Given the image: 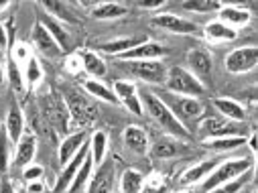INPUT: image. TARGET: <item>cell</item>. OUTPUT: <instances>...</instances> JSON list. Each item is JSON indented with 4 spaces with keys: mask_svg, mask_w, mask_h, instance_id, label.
Returning a JSON list of instances; mask_svg holds the SVG:
<instances>
[{
    "mask_svg": "<svg viewBox=\"0 0 258 193\" xmlns=\"http://www.w3.org/2000/svg\"><path fill=\"white\" fill-rule=\"evenodd\" d=\"M141 104H143V110H147L151 114V118L163 128V131L175 139H183V141H189L191 139V133L187 131V126H183L175 116L173 112L169 110V106L153 92H143L141 96Z\"/></svg>",
    "mask_w": 258,
    "mask_h": 193,
    "instance_id": "obj_1",
    "label": "cell"
},
{
    "mask_svg": "<svg viewBox=\"0 0 258 193\" xmlns=\"http://www.w3.org/2000/svg\"><path fill=\"white\" fill-rule=\"evenodd\" d=\"M165 86L171 94H179L185 98H200L208 92V88L185 68H169L165 74Z\"/></svg>",
    "mask_w": 258,
    "mask_h": 193,
    "instance_id": "obj_2",
    "label": "cell"
},
{
    "mask_svg": "<svg viewBox=\"0 0 258 193\" xmlns=\"http://www.w3.org/2000/svg\"><path fill=\"white\" fill-rule=\"evenodd\" d=\"M254 169V161L252 159H226L222 161L204 181V191L208 193L210 189L222 185V183H228L232 179H238L246 173H250Z\"/></svg>",
    "mask_w": 258,
    "mask_h": 193,
    "instance_id": "obj_3",
    "label": "cell"
},
{
    "mask_svg": "<svg viewBox=\"0 0 258 193\" xmlns=\"http://www.w3.org/2000/svg\"><path fill=\"white\" fill-rule=\"evenodd\" d=\"M41 114L45 118V122L55 128V133L66 135L70 131V112L66 108L61 96L57 94H47L41 98Z\"/></svg>",
    "mask_w": 258,
    "mask_h": 193,
    "instance_id": "obj_4",
    "label": "cell"
},
{
    "mask_svg": "<svg viewBox=\"0 0 258 193\" xmlns=\"http://www.w3.org/2000/svg\"><path fill=\"white\" fill-rule=\"evenodd\" d=\"M63 102H66V108H68V112H70V118H74L80 126H90L94 120H96V116H98V112H96V108L86 100V96H82L80 92H76V90H68V92H63Z\"/></svg>",
    "mask_w": 258,
    "mask_h": 193,
    "instance_id": "obj_5",
    "label": "cell"
},
{
    "mask_svg": "<svg viewBox=\"0 0 258 193\" xmlns=\"http://www.w3.org/2000/svg\"><path fill=\"white\" fill-rule=\"evenodd\" d=\"M224 66L230 74H248L258 66V47H240L226 55Z\"/></svg>",
    "mask_w": 258,
    "mask_h": 193,
    "instance_id": "obj_6",
    "label": "cell"
},
{
    "mask_svg": "<svg viewBox=\"0 0 258 193\" xmlns=\"http://www.w3.org/2000/svg\"><path fill=\"white\" fill-rule=\"evenodd\" d=\"M122 63L128 72L143 82H151V84L165 82L167 70L161 61H122Z\"/></svg>",
    "mask_w": 258,
    "mask_h": 193,
    "instance_id": "obj_7",
    "label": "cell"
},
{
    "mask_svg": "<svg viewBox=\"0 0 258 193\" xmlns=\"http://www.w3.org/2000/svg\"><path fill=\"white\" fill-rule=\"evenodd\" d=\"M165 102V100H163ZM167 104V102H165ZM169 106V110L173 112V116L185 126V124H189V122H196L198 118H202L204 116V104L200 102V98H177V100H173L171 104H167Z\"/></svg>",
    "mask_w": 258,
    "mask_h": 193,
    "instance_id": "obj_8",
    "label": "cell"
},
{
    "mask_svg": "<svg viewBox=\"0 0 258 193\" xmlns=\"http://www.w3.org/2000/svg\"><path fill=\"white\" fill-rule=\"evenodd\" d=\"M200 133L208 139H222V137H246L244 126L238 128L232 122H226L222 118H206L200 122Z\"/></svg>",
    "mask_w": 258,
    "mask_h": 193,
    "instance_id": "obj_9",
    "label": "cell"
},
{
    "mask_svg": "<svg viewBox=\"0 0 258 193\" xmlns=\"http://www.w3.org/2000/svg\"><path fill=\"white\" fill-rule=\"evenodd\" d=\"M151 25L153 27H159L163 31H169V33H177V35H193L198 33V25L191 23L183 17H177V15H171V13H161V15H155L151 19Z\"/></svg>",
    "mask_w": 258,
    "mask_h": 193,
    "instance_id": "obj_10",
    "label": "cell"
},
{
    "mask_svg": "<svg viewBox=\"0 0 258 193\" xmlns=\"http://www.w3.org/2000/svg\"><path fill=\"white\" fill-rule=\"evenodd\" d=\"M187 63H189L191 74L196 76L204 86L212 80V68H214V63H212V55L206 49H191L187 53Z\"/></svg>",
    "mask_w": 258,
    "mask_h": 193,
    "instance_id": "obj_11",
    "label": "cell"
},
{
    "mask_svg": "<svg viewBox=\"0 0 258 193\" xmlns=\"http://www.w3.org/2000/svg\"><path fill=\"white\" fill-rule=\"evenodd\" d=\"M167 53H169V49L163 47L161 43L145 41V43H141L139 47L126 51V53H122V55H118V59H120V61H159V59H163Z\"/></svg>",
    "mask_w": 258,
    "mask_h": 193,
    "instance_id": "obj_12",
    "label": "cell"
},
{
    "mask_svg": "<svg viewBox=\"0 0 258 193\" xmlns=\"http://www.w3.org/2000/svg\"><path fill=\"white\" fill-rule=\"evenodd\" d=\"M114 177H116V163L114 159H108L102 165H98L96 175L90 177L88 193H112Z\"/></svg>",
    "mask_w": 258,
    "mask_h": 193,
    "instance_id": "obj_13",
    "label": "cell"
},
{
    "mask_svg": "<svg viewBox=\"0 0 258 193\" xmlns=\"http://www.w3.org/2000/svg\"><path fill=\"white\" fill-rule=\"evenodd\" d=\"M114 96L118 98V104L128 108V112H133L135 116H143V104L139 98V90L131 82H114Z\"/></svg>",
    "mask_w": 258,
    "mask_h": 193,
    "instance_id": "obj_14",
    "label": "cell"
},
{
    "mask_svg": "<svg viewBox=\"0 0 258 193\" xmlns=\"http://www.w3.org/2000/svg\"><path fill=\"white\" fill-rule=\"evenodd\" d=\"M88 155H90V143H86V145L78 151V155H76L66 167H63V171H61V175L57 177V183H55V187H53L55 193H61V191H68V189H70L74 177L78 175V171H80V167L84 165V161H86Z\"/></svg>",
    "mask_w": 258,
    "mask_h": 193,
    "instance_id": "obj_15",
    "label": "cell"
},
{
    "mask_svg": "<svg viewBox=\"0 0 258 193\" xmlns=\"http://www.w3.org/2000/svg\"><path fill=\"white\" fill-rule=\"evenodd\" d=\"M33 43H35V47L45 55V57H49V59H57V57H61V47L57 45V41L51 37V33L43 27V23L41 21H37L35 23V27H33Z\"/></svg>",
    "mask_w": 258,
    "mask_h": 193,
    "instance_id": "obj_16",
    "label": "cell"
},
{
    "mask_svg": "<svg viewBox=\"0 0 258 193\" xmlns=\"http://www.w3.org/2000/svg\"><path fill=\"white\" fill-rule=\"evenodd\" d=\"M86 143H88L86 131L72 133V135H68L66 139H63L61 145H59V163H61V167H66V165L78 155V151H80Z\"/></svg>",
    "mask_w": 258,
    "mask_h": 193,
    "instance_id": "obj_17",
    "label": "cell"
},
{
    "mask_svg": "<svg viewBox=\"0 0 258 193\" xmlns=\"http://www.w3.org/2000/svg\"><path fill=\"white\" fill-rule=\"evenodd\" d=\"M124 145L128 151H133L135 155H147L151 149L149 135L143 131L141 126H126L124 131Z\"/></svg>",
    "mask_w": 258,
    "mask_h": 193,
    "instance_id": "obj_18",
    "label": "cell"
},
{
    "mask_svg": "<svg viewBox=\"0 0 258 193\" xmlns=\"http://www.w3.org/2000/svg\"><path fill=\"white\" fill-rule=\"evenodd\" d=\"M5 128H7V135H9L11 143H15V145H17V143L21 141V137L25 135V116H23V112H21V108H19L17 102H13L11 108H9Z\"/></svg>",
    "mask_w": 258,
    "mask_h": 193,
    "instance_id": "obj_19",
    "label": "cell"
},
{
    "mask_svg": "<svg viewBox=\"0 0 258 193\" xmlns=\"http://www.w3.org/2000/svg\"><path fill=\"white\" fill-rule=\"evenodd\" d=\"M145 41H147V37H122V39H112V41L100 43V45H98V51L118 57V55H122V53H126V51L139 47V45L145 43Z\"/></svg>",
    "mask_w": 258,
    "mask_h": 193,
    "instance_id": "obj_20",
    "label": "cell"
},
{
    "mask_svg": "<svg viewBox=\"0 0 258 193\" xmlns=\"http://www.w3.org/2000/svg\"><path fill=\"white\" fill-rule=\"evenodd\" d=\"M37 153V139L35 135H23L21 141L17 143V155H15V165L25 169L33 163Z\"/></svg>",
    "mask_w": 258,
    "mask_h": 193,
    "instance_id": "obj_21",
    "label": "cell"
},
{
    "mask_svg": "<svg viewBox=\"0 0 258 193\" xmlns=\"http://www.w3.org/2000/svg\"><path fill=\"white\" fill-rule=\"evenodd\" d=\"M220 163H222V161H218V159H208V161H202V163H198V165L189 167V169L181 175V185H193V183L206 179Z\"/></svg>",
    "mask_w": 258,
    "mask_h": 193,
    "instance_id": "obj_22",
    "label": "cell"
},
{
    "mask_svg": "<svg viewBox=\"0 0 258 193\" xmlns=\"http://www.w3.org/2000/svg\"><path fill=\"white\" fill-rule=\"evenodd\" d=\"M214 108L228 120L232 122H244L246 120V110L240 102L230 100V98H216L214 100Z\"/></svg>",
    "mask_w": 258,
    "mask_h": 193,
    "instance_id": "obj_23",
    "label": "cell"
},
{
    "mask_svg": "<svg viewBox=\"0 0 258 193\" xmlns=\"http://www.w3.org/2000/svg\"><path fill=\"white\" fill-rule=\"evenodd\" d=\"M43 27L51 33V37L57 41V45L61 47V51H70V47H72V37H70V33L63 29V25L59 23V21H55L53 17H49V15H45L43 17Z\"/></svg>",
    "mask_w": 258,
    "mask_h": 193,
    "instance_id": "obj_24",
    "label": "cell"
},
{
    "mask_svg": "<svg viewBox=\"0 0 258 193\" xmlns=\"http://www.w3.org/2000/svg\"><path fill=\"white\" fill-rule=\"evenodd\" d=\"M41 7L49 13V17L53 19H59L63 23H70V25H78L80 19L76 17V13L70 9L68 3H51V0H45V3H41Z\"/></svg>",
    "mask_w": 258,
    "mask_h": 193,
    "instance_id": "obj_25",
    "label": "cell"
},
{
    "mask_svg": "<svg viewBox=\"0 0 258 193\" xmlns=\"http://www.w3.org/2000/svg\"><path fill=\"white\" fill-rule=\"evenodd\" d=\"M80 59H82V68L92 76V78H104L108 68H106V61L94 53V51H82L80 53Z\"/></svg>",
    "mask_w": 258,
    "mask_h": 193,
    "instance_id": "obj_26",
    "label": "cell"
},
{
    "mask_svg": "<svg viewBox=\"0 0 258 193\" xmlns=\"http://www.w3.org/2000/svg\"><path fill=\"white\" fill-rule=\"evenodd\" d=\"M145 185V175L137 169H126L120 177V191L122 193H141Z\"/></svg>",
    "mask_w": 258,
    "mask_h": 193,
    "instance_id": "obj_27",
    "label": "cell"
},
{
    "mask_svg": "<svg viewBox=\"0 0 258 193\" xmlns=\"http://www.w3.org/2000/svg\"><path fill=\"white\" fill-rule=\"evenodd\" d=\"M124 15H128V9L124 5H118V3H102V5H96L94 11H92V17L98 19V21L120 19Z\"/></svg>",
    "mask_w": 258,
    "mask_h": 193,
    "instance_id": "obj_28",
    "label": "cell"
},
{
    "mask_svg": "<svg viewBox=\"0 0 258 193\" xmlns=\"http://www.w3.org/2000/svg\"><path fill=\"white\" fill-rule=\"evenodd\" d=\"M238 37V33L230 27H226L224 23L216 21V23H210L206 25V39L212 41V43H224V41H234Z\"/></svg>",
    "mask_w": 258,
    "mask_h": 193,
    "instance_id": "obj_29",
    "label": "cell"
},
{
    "mask_svg": "<svg viewBox=\"0 0 258 193\" xmlns=\"http://www.w3.org/2000/svg\"><path fill=\"white\" fill-rule=\"evenodd\" d=\"M248 21H250L248 11H242V9H236V7H222L220 9V23H224L230 29H232V25L234 27L248 25Z\"/></svg>",
    "mask_w": 258,
    "mask_h": 193,
    "instance_id": "obj_30",
    "label": "cell"
},
{
    "mask_svg": "<svg viewBox=\"0 0 258 193\" xmlns=\"http://www.w3.org/2000/svg\"><path fill=\"white\" fill-rule=\"evenodd\" d=\"M106 149H108V137L104 131H96L90 141V157L94 165H102L106 159Z\"/></svg>",
    "mask_w": 258,
    "mask_h": 193,
    "instance_id": "obj_31",
    "label": "cell"
},
{
    "mask_svg": "<svg viewBox=\"0 0 258 193\" xmlns=\"http://www.w3.org/2000/svg\"><path fill=\"white\" fill-rule=\"evenodd\" d=\"M246 145V137H222V139H206L204 147L210 151H234L238 147Z\"/></svg>",
    "mask_w": 258,
    "mask_h": 193,
    "instance_id": "obj_32",
    "label": "cell"
},
{
    "mask_svg": "<svg viewBox=\"0 0 258 193\" xmlns=\"http://www.w3.org/2000/svg\"><path fill=\"white\" fill-rule=\"evenodd\" d=\"M84 90H86L90 96H94V98H98V100H102V102L118 104V98L114 96V92H112L108 86H104L102 82H98V80H88V82L84 84Z\"/></svg>",
    "mask_w": 258,
    "mask_h": 193,
    "instance_id": "obj_33",
    "label": "cell"
},
{
    "mask_svg": "<svg viewBox=\"0 0 258 193\" xmlns=\"http://www.w3.org/2000/svg\"><path fill=\"white\" fill-rule=\"evenodd\" d=\"M92 169H94V161H92V157L88 155L86 157V161H84V165L80 167V171H78V175L74 177V181H72V185H70V193H78L88 181H90V177H92Z\"/></svg>",
    "mask_w": 258,
    "mask_h": 193,
    "instance_id": "obj_34",
    "label": "cell"
},
{
    "mask_svg": "<svg viewBox=\"0 0 258 193\" xmlns=\"http://www.w3.org/2000/svg\"><path fill=\"white\" fill-rule=\"evenodd\" d=\"M11 167V139L7 135V128L0 126V173L7 175Z\"/></svg>",
    "mask_w": 258,
    "mask_h": 193,
    "instance_id": "obj_35",
    "label": "cell"
},
{
    "mask_svg": "<svg viewBox=\"0 0 258 193\" xmlns=\"http://www.w3.org/2000/svg\"><path fill=\"white\" fill-rule=\"evenodd\" d=\"M7 80H9L11 88H13L17 94H23V92H25V82H23V76H21V68H19V63H17L13 57H9Z\"/></svg>",
    "mask_w": 258,
    "mask_h": 193,
    "instance_id": "obj_36",
    "label": "cell"
},
{
    "mask_svg": "<svg viewBox=\"0 0 258 193\" xmlns=\"http://www.w3.org/2000/svg\"><path fill=\"white\" fill-rule=\"evenodd\" d=\"M177 153H179V145L171 139H159L153 145V157L157 159H169V157H175Z\"/></svg>",
    "mask_w": 258,
    "mask_h": 193,
    "instance_id": "obj_37",
    "label": "cell"
},
{
    "mask_svg": "<svg viewBox=\"0 0 258 193\" xmlns=\"http://www.w3.org/2000/svg\"><path fill=\"white\" fill-rule=\"evenodd\" d=\"M246 181H250V173H246V175H242V177H238V179H232V181H228V183H222V185L210 189L208 193H238V191L246 185Z\"/></svg>",
    "mask_w": 258,
    "mask_h": 193,
    "instance_id": "obj_38",
    "label": "cell"
},
{
    "mask_svg": "<svg viewBox=\"0 0 258 193\" xmlns=\"http://www.w3.org/2000/svg\"><path fill=\"white\" fill-rule=\"evenodd\" d=\"M41 80H43V68H41V63H39L37 57H31L27 61V84L31 88H35Z\"/></svg>",
    "mask_w": 258,
    "mask_h": 193,
    "instance_id": "obj_39",
    "label": "cell"
},
{
    "mask_svg": "<svg viewBox=\"0 0 258 193\" xmlns=\"http://www.w3.org/2000/svg\"><path fill=\"white\" fill-rule=\"evenodd\" d=\"M183 9L193 13H212V11H220L222 5L214 3V0H193V3H183Z\"/></svg>",
    "mask_w": 258,
    "mask_h": 193,
    "instance_id": "obj_40",
    "label": "cell"
},
{
    "mask_svg": "<svg viewBox=\"0 0 258 193\" xmlns=\"http://www.w3.org/2000/svg\"><path fill=\"white\" fill-rule=\"evenodd\" d=\"M165 191H167V183H165L163 179L155 177V179H151L149 183L145 181V185H143V191H141V193H165Z\"/></svg>",
    "mask_w": 258,
    "mask_h": 193,
    "instance_id": "obj_41",
    "label": "cell"
},
{
    "mask_svg": "<svg viewBox=\"0 0 258 193\" xmlns=\"http://www.w3.org/2000/svg\"><path fill=\"white\" fill-rule=\"evenodd\" d=\"M9 57H13V59L19 63V61H29L33 55H31V51H29V45H27V43H19V45H15V47H13V53H11Z\"/></svg>",
    "mask_w": 258,
    "mask_h": 193,
    "instance_id": "obj_42",
    "label": "cell"
},
{
    "mask_svg": "<svg viewBox=\"0 0 258 193\" xmlns=\"http://www.w3.org/2000/svg\"><path fill=\"white\" fill-rule=\"evenodd\" d=\"M41 177H43V167H41V165H33V163H31L29 167L23 169V179H27L29 183H31V181H39Z\"/></svg>",
    "mask_w": 258,
    "mask_h": 193,
    "instance_id": "obj_43",
    "label": "cell"
},
{
    "mask_svg": "<svg viewBox=\"0 0 258 193\" xmlns=\"http://www.w3.org/2000/svg\"><path fill=\"white\" fill-rule=\"evenodd\" d=\"M0 193H15V185L7 175L0 177Z\"/></svg>",
    "mask_w": 258,
    "mask_h": 193,
    "instance_id": "obj_44",
    "label": "cell"
},
{
    "mask_svg": "<svg viewBox=\"0 0 258 193\" xmlns=\"http://www.w3.org/2000/svg\"><path fill=\"white\" fill-rule=\"evenodd\" d=\"M165 5V0H143V3H139L141 9H159Z\"/></svg>",
    "mask_w": 258,
    "mask_h": 193,
    "instance_id": "obj_45",
    "label": "cell"
},
{
    "mask_svg": "<svg viewBox=\"0 0 258 193\" xmlns=\"http://www.w3.org/2000/svg\"><path fill=\"white\" fill-rule=\"evenodd\" d=\"M43 189H45V185H43V181L39 179V181H31L29 183V193H43Z\"/></svg>",
    "mask_w": 258,
    "mask_h": 193,
    "instance_id": "obj_46",
    "label": "cell"
},
{
    "mask_svg": "<svg viewBox=\"0 0 258 193\" xmlns=\"http://www.w3.org/2000/svg\"><path fill=\"white\" fill-rule=\"evenodd\" d=\"M7 45H9V35H7V29H5V25L0 23V51H3Z\"/></svg>",
    "mask_w": 258,
    "mask_h": 193,
    "instance_id": "obj_47",
    "label": "cell"
},
{
    "mask_svg": "<svg viewBox=\"0 0 258 193\" xmlns=\"http://www.w3.org/2000/svg\"><path fill=\"white\" fill-rule=\"evenodd\" d=\"M248 147H250V151H252V155H256V151H258V147H256V133H254V131H250V139H248Z\"/></svg>",
    "mask_w": 258,
    "mask_h": 193,
    "instance_id": "obj_48",
    "label": "cell"
},
{
    "mask_svg": "<svg viewBox=\"0 0 258 193\" xmlns=\"http://www.w3.org/2000/svg\"><path fill=\"white\" fill-rule=\"evenodd\" d=\"M5 80H7V78H5V70H3V66H0V86L5 84Z\"/></svg>",
    "mask_w": 258,
    "mask_h": 193,
    "instance_id": "obj_49",
    "label": "cell"
},
{
    "mask_svg": "<svg viewBox=\"0 0 258 193\" xmlns=\"http://www.w3.org/2000/svg\"><path fill=\"white\" fill-rule=\"evenodd\" d=\"M9 7V3H0V9H7Z\"/></svg>",
    "mask_w": 258,
    "mask_h": 193,
    "instance_id": "obj_50",
    "label": "cell"
},
{
    "mask_svg": "<svg viewBox=\"0 0 258 193\" xmlns=\"http://www.w3.org/2000/svg\"><path fill=\"white\" fill-rule=\"evenodd\" d=\"M179 193H193V191H179Z\"/></svg>",
    "mask_w": 258,
    "mask_h": 193,
    "instance_id": "obj_51",
    "label": "cell"
},
{
    "mask_svg": "<svg viewBox=\"0 0 258 193\" xmlns=\"http://www.w3.org/2000/svg\"><path fill=\"white\" fill-rule=\"evenodd\" d=\"M3 55H5V53H3V51H0V59H3Z\"/></svg>",
    "mask_w": 258,
    "mask_h": 193,
    "instance_id": "obj_52",
    "label": "cell"
}]
</instances>
